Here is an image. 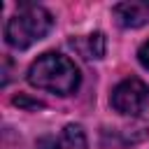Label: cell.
Masks as SVG:
<instances>
[{
	"label": "cell",
	"mask_w": 149,
	"mask_h": 149,
	"mask_svg": "<svg viewBox=\"0 0 149 149\" xmlns=\"http://www.w3.org/2000/svg\"><path fill=\"white\" fill-rule=\"evenodd\" d=\"M28 81L42 91H51L56 95H70L79 86L77 65L63 54H42L28 68Z\"/></svg>",
	"instance_id": "1"
},
{
	"label": "cell",
	"mask_w": 149,
	"mask_h": 149,
	"mask_svg": "<svg viewBox=\"0 0 149 149\" xmlns=\"http://www.w3.org/2000/svg\"><path fill=\"white\" fill-rule=\"evenodd\" d=\"M51 26H54V19L44 7L23 2L19 5V12L7 21L5 40L12 49H28L35 42H40L51 30Z\"/></svg>",
	"instance_id": "2"
},
{
	"label": "cell",
	"mask_w": 149,
	"mask_h": 149,
	"mask_svg": "<svg viewBox=\"0 0 149 149\" xmlns=\"http://www.w3.org/2000/svg\"><path fill=\"white\" fill-rule=\"evenodd\" d=\"M109 102L119 114L135 116L149 102V86L137 77H128V79H123L121 84L114 86V91L109 95Z\"/></svg>",
	"instance_id": "3"
},
{
	"label": "cell",
	"mask_w": 149,
	"mask_h": 149,
	"mask_svg": "<svg viewBox=\"0 0 149 149\" xmlns=\"http://www.w3.org/2000/svg\"><path fill=\"white\" fill-rule=\"evenodd\" d=\"M112 12L116 21L126 28H140L149 23V2H119Z\"/></svg>",
	"instance_id": "4"
},
{
	"label": "cell",
	"mask_w": 149,
	"mask_h": 149,
	"mask_svg": "<svg viewBox=\"0 0 149 149\" xmlns=\"http://www.w3.org/2000/svg\"><path fill=\"white\" fill-rule=\"evenodd\" d=\"M72 47L81 51L84 58H102L105 54V37L102 33H93L84 40H72Z\"/></svg>",
	"instance_id": "5"
},
{
	"label": "cell",
	"mask_w": 149,
	"mask_h": 149,
	"mask_svg": "<svg viewBox=\"0 0 149 149\" xmlns=\"http://www.w3.org/2000/svg\"><path fill=\"white\" fill-rule=\"evenodd\" d=\"M61 147L63 149H86V135L81 130V126H65L61 133Z\"/></svg>",
	"instance_id": "6"
},
{
	"label": "cell",
	"mask_w": 149,
	"mask_h": 149,
	"mask_svg": "<svg viewBox=\"0 0 149 149\" xmlns=\"http://www.w3.org/2000/svg\"><path fill=\"white\" fill-rule=\"evenodd\" d=\"M14 105H21V107H33V109H40V107H44L40 100H28L26 95H16V98H14Z\"/></svg>",
	"instance_id": "7"
},
{
	"label": "cell",
	"mask_w": 149,
	"mask_h": 149,
	"mask_svg": "<svg viewBox=\"0 0 149 149\" xmlns=\"http://www.w3.org/2000/svg\"><path fill=\"white\" fill-rule=\"evenodd\" d=\"M137 58H140V63H142V68H147L149 70V40L140 47V51H137Z\"/></svg>",
	"instance_id": "8"
},
{
	"label": "cell",
	"mask_w": 149,
	"mask_h": 149,
	"mask_svg": "<svg viewBox=\"0 0 149 149\" xmlns=\"http://www.w3.org/2000/svg\"><path fill=\"white\" fill-rule=\"evenodd\" d=\"M37 149H56V140L54 137H42L37 142Z\"/></svg>",
	"instance_id": "9"
}]
</instances>
